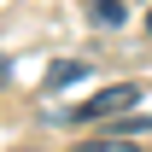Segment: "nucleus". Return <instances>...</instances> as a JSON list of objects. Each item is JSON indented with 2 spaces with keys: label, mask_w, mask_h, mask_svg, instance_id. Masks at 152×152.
<instances>
[{
  "label": "nucleus",
  "mask_w": 152,
  "mask_h": 152,
  "mask_svg": "<svg viewBox=\"0 0 152 152\" xmlns=\"http://www.w3.org/2000/svg\"><path fill=\"white\" fill-rule=\"evenodd\" d=\"M134 99H140V88H129V82H123V88H105V94H94L88 105H76V111H70V123H94V117H117V111H129Z\"/></svg>",
  "instance_id": "f257e3e1"
},
{
  "label": "nucleus",
  "mask_w": 152,
  "mask_h": 152,
  "mask_svg": "<svg viewBox=\"0 0 152 152\" xmlns=\"http://www.w3.org/2000/svg\"><path fill=\"white\" fill-rule=\"evenodd\" d=\"M123 18H129V0H94V23L111 29V23H123Z\"/></svg>",
  "instance_id": "f03ea898"
},
{
  "label": "nucleus",
  "mask_w": 152,
  "mask_h": 152,
  "mask_svg": "<svg viewBox=\"0 0 152 152\" xmlns=\"http://www.w3.org/2000/svg\"><path fill=\"white\" fill-rule=\"evenodd\" d=\"M0 82H6V58H0Z\"/></svg>",
  "instance_id": "7ed1b4c3"
},
{
  "label": "nucleus",
  "mask_w": 152,
  "mask_h": 152,
  "mask_svg": "<svg viewBox=\"0 0 152 152\" xmlns=\"http://www.w3.org/2000/svg\"><path fill=\"white\" fill-rule=\"evenodd\" d=\"M146 29H152V12H146Z\"/></svg>",
  "instance_id": "20e7f679"
}]
</instances>
